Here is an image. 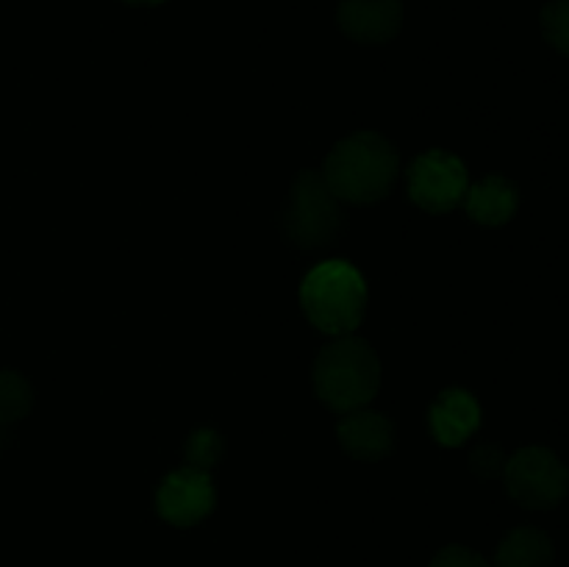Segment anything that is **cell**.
I'll use <instances>...</instances> for the list:
<instances>
[{"label": "cell", "mask_w": 569, "mask_h": 567, "mask_svg": "<svg viewBox=\"0 0 569 567\" xmlns=\"http://www.w3.org/2000/svg\"><path fill=\"white\" fill-rule=\"evenodd\" d=\"M398 178V153L392 145L372 131L345 137L322 165V181L333 198L345 203H378L389 195Z\"/></svg>", "instance_id": "1"}, {"label": "cell", "mask_w": 569, "mask_h": 567, "mask_svg": "<svg viewBox=\"0 0 569 567\" xmlns=\"http://www.w3.org/2000/svg\"><path fill=\"white\" fill-rule=\"evenodd\" d=\"M542 37L553 50L569 59V0H550L539 14Z\"/></svg>", "instance_id": "14"}, {"label": "cell", "mask_w": 569, "mask_h": 567, "mask_svg": "<svg viewBox=\"0 0 569 567\" xmlns=\"http://www.w3.org/2000/svg\"><path fill=\"white\" fill-rule=\"evenodd\" d=\"M556 545L542 528L517 526L500 539L495 567H553Z\"/></svg>", "instance_id": "12"}, {"label": "cell", "mask_w": 569, "mask_h": 567, "mask_svg": "<svg viewBox=\"0 0 569 567\" xmlns=\"http://www.w3.org/2000/svg\"><path fill=\"white\" fill-rule=\"evenodd\" d=\"M367 287L361 272L342 259H331L309 270L300 287V306L311 326L345 337L365 317Z\"/></svg>", "instance_id": "3"}, {"label": "cell", "mask_w": 569, "mask_h": 567, "mask_svg": "<svg viewBox=\"0 0 569 567\" xmlns=\"http://www.w3.org/2000/svg\"><path fill=\"white\" fill-rule=\"evenodd\" d=\"M409 195L417 206L433 215L453 211L465 203L467 167L448 150H428L409 167Z\"/></svg>", "instance_id": "6"}, {"label": "cell", "mask_w": 569, "mask_h": 567, "mask_svg": "<svg viewBox=\"0 0 569 567\" xmlns=\"http://www.w3.org/2000/svg\"><path fill=\"white\" fill-rule=\"evenodd\" d=\"M214 500L217 495L209 472L189 465L183 470L170 472L161 481L159 495H156V509H159L161 520L178 528H189L211 515Z\"/></svg>", "instance_id": "7"}, {"label": "cell", "mask_w": 569, "mask_h": 567, "mask_svg": "<svg viewBox=\"0 0 569 567\" xmlns=\"http://www.w3.org/2000/svg\"><path fill=\"white\" fill-rule=\"evenodd\" d=\"M431 567H495L492 561L483 559L478 550L465 548V545H448L433 556Z\"/></svg>", "instance_id": "15"}, {"label": "cell", "mask_w": 569, "mask_h": 567, "mask_svg": "<svg viewBox=\"0 0 569 567\" xmlns=\"http://www.w3.org/2000/svg\"><path fill=\"white\" fill-rule=\"evenodd\" d=\"M339 226H342L339 200L322 181V172H298L281 211L283 237L300 250H320L337 239Z\"/></svg>", "instance_id": "4"}, {"label": "cell", "mask_w": 569, "mask_h": 567, "mask_svg": "<svg viewBox=\"0 0 569 567\" xmlns=\"http://www.w3.org/2000/svg\"><path fill=\"white\" fill-rule=\"evenodd\" d=\"M33 406V389L17 370H0V448L9 442V428L28 417Z\"/></svg>", "instance_id": "13"}, {"label": "cell", "mask_w": 569, "mask_h": 567, "mask_svg": "<svg viewBox=\"0 0 569 567\" xmlns=\"http://www.w3.org/2000/svg\"><path fill=\"white\" fill-rule=\"evenodd\" d=\"M337 26L353 42L383 44L400 33L403 3L400 0H342L337 9Z\"/></svg>", "instance_id": "8"}, {"label": "cell", "mask_w": 569, "mask_h": 567, "mask_svg": "<svg viewBox=\"0 0 569 567\" xmlns=\"http://www.w3.org/2000/svg\"><path fill=\"white\" fill-rule=\"evenodd\" d=\"M337 434L345 454H350L359 461H378L392 454L395 448V428L381 411H348L337 422Z\"/></svg>", "instance_id": "9"}, {"label": "cell", "mask_w": 569, "mask_h": 567, "mask_svg": "<svg viewBox=\"0 0 569 567\" xmlns=\"http://www.w3.org/2000/svg\"><path fill=\"white\" fill-rule=\"evenodd\" d=\"M122 3H128V6H159V3H164V0H122Z\"/></svg>", "instance_id": "18"}, {"label": "cell", "mask_w": 569, "mask_h": 567, "mask_svg": "<svg viewBox=\"0 0 569 567\" xmlns=\"http://www.w3.org/2000/svg\"><path fill=\"white\" fill-rule=\"evenodd\" d=\"M517 206H520V189L511 178L498 176V172L467 187V217L481 226H506L515 217Z\"/></svg>", "instance_id": "10"}, {"label": "cell", "mask_w": 569, "mask_h": 567, "mask_svg": "<svg viewBox=\"0 0 569 567\" xmlns=\"http://www.w3.org/2000/svg\"><path fill=\"white\" fill-rule=\"evenodd\" d=\"M506 493L531 511H550L567 498L569 470L550 448L528 445L517 450L503 467Z\"/></svg>", "instance_id": "5"}, {"label": "cell", "mask_w": 569, "mask_h": 567, "mask_svg": "<svg viewBox=\"0 0 569 567\" xmlns=\"http://www.w3.org/2000/svg\"><path fill=\"white\" fill-rule=\"evenodd\" d=\"M381 387V361L359 337L333 339L315 361V389L328 409L348 415L365 409Z\"/></svg>", "instance_id": "2"}, {"label": "cell", "mask_w": 569, "mask_h": 567, "mask_svg": "<svg viewBox=\"0 0 569 567\" xmlns=\"http://www.w3.org/2000/svg\"><path fill=\"white\" fill-rule=\"evenodd\" d=\"M481 426V406L467 389H448L431 409V431L448 448L465 442Z\"/></svg>", "instance_id": "11"}, {"label": "cell", "mask_w": 569, "mask_h": 567, "mask_svg": "<svg viewBox=\"0 0 569 567\" xmlns=\"http://www.w3.org/2000/svg\"><path fill=\"white\" fill-rule=\"evenodd\" d=\"M472 467H476L481 476L492 478V476H503V467H506V456L503 450L495 448V445H483V448H478L476 454H472Z\"/></svg>", "instance_id": "17"}, {"label": "cell", "mask_w": 569, "mask_h": 567, "mask_svg": "<svg viewBox=\"0 0 569 567\" xmlns=\"http://www.w3.org/2000/svg\"><path fill=\"white\" fill-rule=\"evenodd\" d=\"M217 450H220V437H217V434L200 431L198 437L189 439V459H192V465L200 467V470L214 465Z\"/></svg>", "instance_id": "16"}]
</instances>
